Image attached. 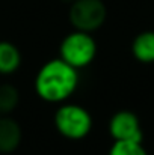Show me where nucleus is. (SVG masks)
<instances>
[{"instance_id": "nucleus-9", "label": "nucleus", "mask_w": 154, "mask_h": 155, "mask_svg": "<svg viewBox=\"0 0 154 155\" xmlns=\"http://www.w3.org/2000/svg\"><path fill=\"white\" fill-rule=\"evenodd\" d=\"M20 103L18 89L12 84H0V114H9Z\"/></svg>"}, {"instance_id": "nucleus-5", "label": "nucleus", "mask_w": 154, "mask_h": 155, "mask_svg": "<svg viewBox=\"0 0 154 155\" xmlns=\"http://www.w3.org/2000/svg\"><path fill=\"white\" fill-rule=\"evenodd\" d=\"M109 134L113 140L142 142L144 133L139 117L130 110L116 111L109 120Z\"/></svg>"}, {"instance_id": "nucleus-1", "label": "nucleus", "mask_w": 154, "mask_h": 155, "mask_svg": "<svg viewBox=\"0 0 154 155\" xmlns=\"http://www.w3.org/2000/svg\"><path fill=\"white\" fill-rule=\"evenodd\" d=\"M79 69L63 62L60 57L46 62L36 72L33 87L36 95L50 104L65 103L79 87Z\"/></svg>"}, {"instance_id": "nucleus-4", "label": "nucleus", "mask_w": 154, "mask_h": 155, "mask_svg": "<svg viewBox=\"0 0 154 155\" xmlns=\"http://www.w3.org/2000/svg\"><path fill=\"white\" fill-rule=\"evenodd\" d=\"M107 9L103 0H73L68 9V20L74 30L92 33L104 24Z\"/></svg>"}, {"instance_id": "nucleus-10", "label": "nucleus", "mask_w": 154, "mask_h": 155, "mask_svg": "<svg viewBox=\"0 0 154 155\" xmlns=\"http://www.w3.org/2000/svg\"><path fill=\"white\" fill-rule=\"evenodd\" d=\"M107 155H148L142 142L130 140H115Z\"/></svg>"}, {"instance_id": "nucleus-8", "label": "nucleus", "mask_w": 154, "mask_h": 155, "mask_svg": "<svg viewBox=\"0 0 154 155\" xmlns=\"http://www.w3.org/2000/svg\"><path fill=\"white\" fill-rule=\"evenodd\" d=\"M21 65V53L18 47L9 41H0V75L17 72Z\"/></svg>"}, {"instance_id": "nucleus-6", "label": "nucleus", "mask_w": 154, "mask_h": 155, "mask_svg": "<svg viewBox=\"0 0 154 155\" xmlns=\"http://www.w3.org/2000/svg\"><path fill=\"white\" fill-rule=\"evenodd\" d=\"M21 127L12 117H0V154L14 152L21 143Z\"/></svg>"}, {"instance_id": "nucleus-11", "label": "nucleus", "mask_w": 154, "mask_h": 155, "mask_svg": "<svg viewBox=\"0 0 154 155\" xmlns=\"http://www.w3.org/2000/svg\"><path fill=\"white\" fill-rule=\"evenodd\" d=\"M0 117H2V114H0Z\"/></svg>"}, {"instance_id": "nucleus-7", "label": "nucleus", "mask_w": 154, "mask_h": 155, "mask_svg": "<svg viewBox=\"0 0 154 155\" xmlns=\"http://www.w3.org/2000/svg\"><path fill=\"white\" fill-rule=\"evenodd\" d=\"M132 54L141 63H154V30H144L135 36Z\"/></svg>"}, {"instance_id": "nucleus-2", "label": "nucleus", "mask_w": 154, "mask_h": 155, "mask_svg": "<svg viewBox=\"0 0 154 155\" xmlns=\"http://www.w3.org/2000/svg\"><path fill=\"white\" fill-rule=\"evenodd\" d=\"M54 128L68 140H82L92 130V116L83 105L62 103L54 113Z\"/></svg>"}, {"instance_id": "nucleus-3", "label": "nucleus", "mask_w": 154, "mask_h": 155, "mask_svg": "<svg viewBox=\"0 0 154 155\" xmlns=\"http://www.w3.org/2000/svg\"><path fill=\"white\" fill-rule=\"evenodd\" d=\"M97 41L88 32L73 30L59 45V57L76 69L86 68L97 56Z\"/></svg>"}]
</instances>
